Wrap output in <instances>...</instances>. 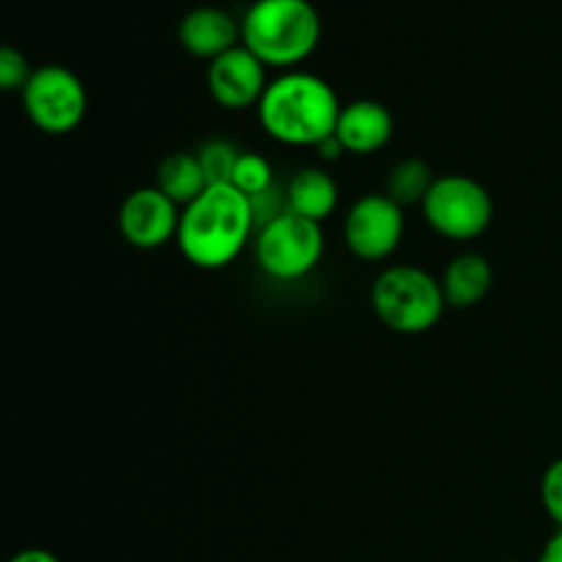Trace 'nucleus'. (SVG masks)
<instances>
[{"instance_id":"f257e3e1","label":"nucleus","mask_w":562,"mask_h":562,"mask_svg":"<svg viewBox=\"0 0 562 562\" xmlns=\"http://www.w3.org/2000/svg\"><path fill=\"white\" fill-rule=\"evenodd\" d=\"M256 231L250 198L234 184H212L181 209L176 245L192 267L214 272L234 263L256 239Z\"/></svg>"},{"instance_id":"f03ea898","label":"nucleus","mask_w":562,"mask_h":562,"mask_svg":"<svg viewBox=\"0 0 562 562\" xmlns=\"http://www.w3.org/2000/svg\"><path fill=\"white\" fill-rule=\"evenodd\" d=\"M256 110L263 132L272 140L283 146L316 148L335 135L344 104L324 77L291 69L269 80Z\"/></svg>"},{"instance_id":"7ed1b4c3","label":"nucleus","mask_w":562,"mask_h":562,"mask_svg":"<svg viewBox=\"0 0 562 562\" xmlns=\"http://www.w3.org/2000/svg\"><path fill=\"white\" fill-rule=\"evenodd\" d=\"M322 42V16L311 0H256L241 16V44L267 69H300Z\"/></svg>"},{"instance_id":"20e7f679","label":"nucleus","mask_w":562,"mask_h":562,"mask_svg":"<svg viewBox=\"0 0 562 562\" xmlns=\"http://www.w3.org/2000/svg\"><path fill=\"white\" fill-rule=\"evenodd\" d=\"M371 307L379 322L398 335L431 333L448 311L439 278L412 263H393L373 280Z\"/></svg>"},{"instance_id":"39448f33","label":"nucleus","mask_w":562,"mask_h":562,"mask_svg":"<svg viewBox=\"0 0 562 562\" xmlns=\"http://www.w3.org/2000/svg\"><path fill=\"white\" fill-rule=\"evenodd\" d=\"M252 252H256L258 269L267 278L283 280V283L307 278L324 256L322 223L283 212L256 231Z\"/></svg>"},{"instance_id":"423d86ee","label":"nucleus","mask_w":562,"mask_h":562,"mask_svg":"<svg viewBox=\"0 0 562 562\" xmlns=\"http://www.w3.org/2000/svg\"><path fill=\"white\" fill-rule=\"evenodd\" d=\"M420 209L428 228L450 241H475L494 220L492 192L464 173L437 176Z\"/></svg>"},{"instance_id":"0eeeda50","label":"nucleus","mask_w":562,"mask_h":562,"mask_svg":"<svg viewBox=\"0 0 562 562\" xmlns=\"http://www.w3.org/2000/svg\"><path fill=\"white\" fill-rule=\"evenodd\" d=\"M22 110L44 135H69L88 113V91L80 77L58 64L33 69L22 88Z\"/></svg>"},{"instance_id":"6e6552de","label":"nucleus","mask_w":562,"mask_h":562,"mask_svg":"<svg viewBox=\"0 0 562 562\" xmlns=\"http://www.w3.org/2000/svg\"><path fill=\"white\" fill-rule=\"evenodd\" d=\"M404 206L384 192H368L357 198L344 220V241L360 261L373 263L393 256L404 241Z\"/></svg>"},{"instance_id":"1a4fd4ad","label":"nucleus","mask_w":562,"mask_h":562,"mask_svg":"<svg viewBox=\"0 0 562 562\" xmlns=\"http://www.w3.org/2000/svg\"><path fill=\"white\" fill-rule=\"evenodd\" d=\"M181 206L157 187H137L121 201L119 231L137 250H159L179 234Z\"/></svg>"},{"instance_id":"9d476101","label":"nucleus","mask_w":562,"mask_h":562,"mask_svg":"<svg viewBox=\"0 0 562 562\" xmlns=\"http://www.w3.org/2000/svg\"><path fill=\"white\" fill-rule=\"evenodd\" d=\"M267 66L245 47L228 49L225 55L214 58L206 69V88L214 104L223 110L239 113V110L258 108L263 91L269 86Z\"/></svg>"},{"instance_id":"9b49d317","label":"nucleus","mask_w":562,"mask_h":562,"mask_svg":"<svg viewBox=\"0 0 562 562\" xmlns=\"http://www.w3.org/2000/svg\"><path fill=\"white\" fill-rule=\"evenodd\" d=\"M179 42L192 58L212 64L241 44V22L217 5H198L179 22Z\"/></svg>"},{"instance_id":"f8f14e48","label":"nucleus","mask_w":562,"mask_h":562,"mask_svg":"<svg viewBox=\"0 0 562 562\" xmlns=\"http://www.w3.org/2000/svg\"><path fill=\"white\" fill-rule=\"evenodd\" d=\"M393 113L373 99H355L344 104L338 126H335V135L344 143L346 154H355V157H371L382 151L393 140Z\"/></svg>"},{"instance_id":"ddd939ff","label":"nucleus","mask_w":562,"mask_h":562,"mask_svg":"<svg viewBox=\"0 0 562 562\" xmlns=\"http://www.w3.org/2000/svg\"><path fill=\"white\" fill-rule=\"evenodd\" d=\"M439 283H442L448 307L470 311V307L481 305V302L492 294L494 267L483 252L464 250L459 252V256L450 258Z\"/></svg>"},{"instance_id":"4468645a","label":"nucleus","mask_w":562,"mask_h":562,"mask_svg":"<svg viewBox=\"0 0 562 562\" xmlns=\"http://www.w3.org/2000/svg\"><path fill=\"white\" fill-rule=\"evenodd\" d=\"M338 201L340 190L335 176L329 170L316 168V165L300 168L285 181V206H289V212L313 220V223H324L338 209Z\"/></svg>"},{"instance_id":"2eb2a0df","label":"nucleus","mask_w":562,"mask_h":562,"mask_svg":"<svg viewBox=\"0 0 562 562\" xmlns=\"http://www.w3.org/2000/svg\"><path fill=\"white\" fill-rule=\"evenodd\" d=\"M157 190H162L176 206H190L198 195L209 187L206 173H203L201 162H198L195 151H170L168 157L159 162L157 168V181H154Z\"/></svg>"},{"instance_id":"dca6fc26","label":"nucleus","mask_w":562,"mask_h":562,"mask_svg":"<svg viewBox=\"0 0 562 562\" xmlns=\"http://www.w3.org/2000/svg\"><path fill=\"white\" fill-rule=\"evenodd\" d=\"M434 176L431 165L420 157H406L401 162H395L390 168L387 181H384V195L393 198L398 206H423V201L428 198L431 192Z\"/></svg>"},{"instance_id":"f3484780","label":"nucleus","mask_w":562,"mask_h":562,"mask_svg":"<svg viewBox=\"0 0 562 562\" xmlns=\"http://www.w3.org/2000/svg\"><path fill=\"white\" fill-rule=\"evenodd\" d=\"M195 154H198V162H201L203 173H206L209 187L231 184L236 162H239V157H241V148H236L234 143L225 140V137H212V140L203 143Z\"/></svg>"},{"instance_id":"a211bd4d","label":"nucleus","mask_w":562,"mask_h":562,"mask_svg":"<svg viewBox=\"0 0 562 562\" xmlns=\"http://www.w3.org/2000/svg\"><path fill=\"white\" fill-rule=\"evenodd\" d=\"M231 184L239 192H245L247 198H256L261 195V192H267L269 187H274V170L263 154L241 151Z\"/></svg>"},{"instance_id":"6ab92c4d","label":"nucleus","mask_w":562,"mask_h":562,"mask_svg":"<svg viewBox=\"0 0 562 562\" xmlns=\"http://www.w3.org/2000/svg\"><path fill=\"white\" fill-rule=\"evenodd\" d=\"M33 69L27 64L25 55L14 47H3L0 49V88L3 91H20L27 86L31 80Z\"/></svg>"},{"instance_id":"aec40b11","label":"nucleus","mask_w":562,"mask_h":562,"mask_svg":"<svg viewBox=\"0 0 562 562\" xmlns=\"http://www.w3.org/2000/svg\"><path fill=\"white\" fill-rule=\"evenodd\" d=\"M541 505L554 527L562 530V456L547 467L541 477Z\"/></svg>"},{"instance_id":"412c9836","label":"nucleus","mask_w":562,"mask_h":562,"mask_svg":"<svg viewBox=\"0 0 562 562\" xmlns=\"http://www.w3.org/2000/svg\"><path fill=\"white\" fill-rule=\"evenodd\" d=\"M316 151H318V157L324 159V162H335V159L344 157L346 148H344V143L338 140V135H333V137H327L324 143H318Z\"/></svg>"},{"instance_id":"4be33fe9","label":"nucleus","mask_w":562,"mask_h":562,"mask_svg":"<svg viewBox=\"0 0 562 562\" xmlns=\"http://www.w3.org/2000/svg\"><path fill=\"white\" fill-rule=\"evenodd\" d=\"M9 562H60V560L55 558L53 552H47V549L33 547V549H22V552H16Z\"/></svg>"},{"instance_id":"5701e85b","label":"nucleus","mask_w":562,"mask_h":562,"mask_svg":"<svg viewBox=\"0 0 562 562\" xmlns=\"http://www.w3.org/2000/svg\"><path fill=\"white\" fill-rule=\"evenodd\" d=\"M538 562H562V530L554 532L547 541V547L541 549V558Z\"/></svg>"}]
</instances>
